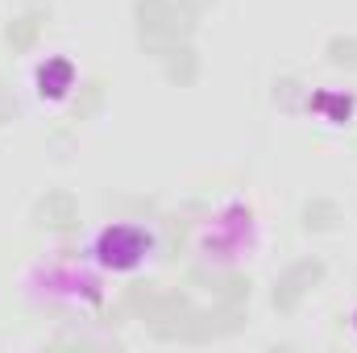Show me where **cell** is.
<instances>
[{
	"instance_id": "6da1fadb",
	"label": "cell",
	"mask_w": 357,
	"mask_h": 353,
	"mask_svg": "<svg viewBox=\"0 0 357 353\" xmlns=\"http://www.w3.org/2000/svg\"><path fill=\"white\" fill-rule=\"evenodd\" d=\"M195 29L191 0H137V33L150 54H171Z\"/></svg>"
},
{
	"instance_id": "7a4b0ae2",
	"label": "cell",
	"mask_w": 357,
	"mask_h": 353,
	"mask_svg": "<svg viewBox=\"0 0 357 353\" xmlns=\"http://www.w3.org/2000/svg\"><path fill=\"white\" fill-rule=\"evenodd\" d=\"M320 278H324V262H320V258H303V262H295L278 283H274V308H278V312H295L299 299H303Z\"/></svg>"
},
{
	"instance_id": "3957f363",
	"label": "cell",
	"mask_w": 357,
	"mask_h": 353,
	"mask_svg": "<svg viewBox=\"0 0 357 353\" xmlns=\"http://www.w3.org/2000/svg\"><path fill=\"white\" fill-rule=\"evenodd\" d=\"M38 216H42V225H50V229H71V225L79 220V204H75L71 191H50V195L38 204Z\"/></svg>"
},
{
	"instance_id": "277c9868",
	"label": "cell",
	"mask_w": 357,
	"mask_h": 353,
	"mask_svg": "<svg viewBox=\"0 0 357 353\" xmlns=\"http://www.w3.org/2000/svg\"><path fill=\"white\" fill-rule=\"evenodd\" d=\"M38 33H42V17H38V13H25V17H17V21L8 25V46H13V50H29V46L38 42Z\"/></svg>"
},
{
	"instance_id": "5b68a950",
	"label": "cell",
	"mask_w": 357,
	"mask_h": 353,
	"mask_svg": "<svg viewBox=\"0 0 357 353\" xmlns=\"http://www.w3.org/2000/svg\"><path fill=\"white\" fill-rule=\"evenodd\" d=\"M337 220H341V208L333 204V200H316V204H307L303 208V229H337Z\"/></svg>"
},
{
	"instance_id": "8992f818",
	"label": "cell",
	"mask_w": 357,
	"mask_h": 353,
	"mask_svg": "<svg viewBox=\"0 0 357 353\" xmlns=\"http://www.w3.org/2000/svg\"><path fill=\"white\" fill-rule=\"evenodd\" d=\"M38 84L42 91H50V96H63V91L71 88V63H50V67H42V75H38Z\"/></svg>"
},
{
	"instance_id": "52a82bcc",
	"label": "cell",
	"mask_w": 357,
	"mask_h": 353,
	"mask_svg": "<svg viewBox=\"0 0 357 353\" xmlns=\"http://www.w3.org/2000/svg\"><path fill=\"white\" fill-rule=\"evenodd\" d=\"M328 59H333L337 67L357 71V38H333V42H328Z\"/></svg>"
},
{
	"instance_id": "ba28073f",
	"label": "cell",
	"mask_w": 357,
	"mask_h": 353,
	"mask_svg": "<svg viewBox=\"0 0 357 353\" xmlns=\"http://www.w3.org/2000/svg\"><path fill=\"white\" fill-rule=\"evenodd\" d=\"M8 117V91H4V84H0V121Z\"/></svg>"
}]
</instances>
